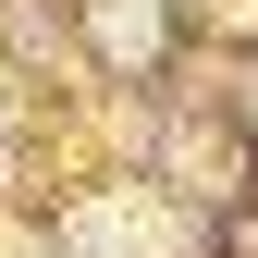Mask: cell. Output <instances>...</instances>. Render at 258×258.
<instances>
[{
    "label": "cell",
    "mask_w": 258,
    "mask_h": 258,
    "mask_svg": "<svg viewBox=\"0 0 258 258\" xmlns=\"http://www.w3.org/2000/svg\"><path fill=\"white\" fill-rule=\"evenodd\" d=\"M74 258H184V221L160 197H99L74 209Z\"/></svg>",
    "instance_id": "1"
},
{
    "label": "cell",
    "mask_w": 258,
    "mask_h": 258,
    "mask_svg": "<svg viewBox=\"0 0 258 258\" xmlns=\"http://www.w3.org/2000/svg\"><path fill=\"white\" fill-rule=\"evenodd\" d=\"M99 49H111V61H148V49H160L148 0H99Z\"/></svg>",
    "instance_id": "2"
}]
</instances>
